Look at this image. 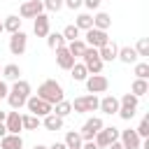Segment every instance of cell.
I'll use <instances>...</instances> for the list:
<instances>
[{
    "label": "cell",
    "instance_id": "obj_33",
    "mask_svg": "<svg viewBox=\"0 0 149 149\" xmlns=\"http://www.w3.org/2000/svg\"><path fill=\"white\" fill-rule=\"evenodd\" d=\"M21 123H23L26 130H35V128L40 126V119L33 116V114H21Z\"/></svg>",
    "mask_w": 149,
    "mask_h": 149
},
{
    "label": "cell",
    "instance_id": "obj_27",
    "mask_svg": "<svg viewBox=\"0 0 149 149\" xmlns=\"http://www.w3.org/2000/svg\"><path fill=\"white\" fill-rule=\"evenodd\" d=\"M70 112H72V105H70L68 100H61V102H56V105L51 107V114H56V116H61V119H65Z\"/></svg>",
    "mask_w": 149,
    "mask_h": 149
},
{
    "label": "cell",
    "instance_id": "obj_28",
    "mask_svg": "<svg viewBox=\"0 0 149 149\" xmlns=\"http://www.w3.org/2000/svg\"><path fill=\"white\" fill-rule=\"evenodd\" d=\"M74 26H77V30H91L93 28V16L91 14H79Z\"/></svg>",
    "mask_w": 149,
    "mask_h": 149
},
{
    "label": "cell",
    "instance_id": "obj_17",
    "mask_svg": "<svg viewBox=\"0 0 149 149\" xmlns=\"http://www.w3.org/2000/svg\"><path fill=\"white\" fill-rule=\"evenodd\" d=\"M98 109L105 112V114H116V112H119V98H114V95H105V98L98 102Z\"/></svg>",
    "mask_w": 149,
    "mask_h": 149
},
{
    "label": "cell",
    "instance_id": "obj_8",
    "mask_svg": "<svg viewBox=\"0 0 149 149\" xmlns=\"http://www.w3.org/2000/svg\"><path fill=\"white\" fill-rule=\"evenodd\" d=\"M109 88V79L105 77V74H88L86 77V91L88 93H105Z\"/></svg>",
    "mask_w": 149,
    "mask_h": 149
},
{
    "label": "cell",
    "instance_id": "obj_26",
    "mask_svg": "<svg viewBox=\"0 0 149 149\" xmlns=\"http://www.w3.org/2000/svg\"><path fill=\"white\" fill-rule=\"evenodd\" d=\"M70 77L74 79V81H86V77H88V70L84 68V63H74L72 68H70Z\"/></svg>",
    "mask_w": 149,
    "mask_h": 149
},
{
    "label": "cell",
    "instance_id": "obj_12",
    "mask_svg": "<svg viewBox=\"0 0 149 149\" xmlns=\"http://www.w3.org/2000/svg\"><path fill=\"white\" fill-rule=\"evenodd\" d=\"M42 12H44L42 0H26V2L21 5V9H19L21 19H35V16H37V14H42Z\"/></svg>",
    "mask_w": 149,
    "mask_h": 149
},
{
    "label": "cell",
    "instance_id": "obj_39",
    "mask_svg": "<svg viewBox=\"0 0 149 149\" xmlns=\"http://www.w3.org/2000/svg\"><path fill=\"white\" fill-rule=\"evenodd\" d=\"M100 2H102V0H84L81 5H84V7H88V9H98V7H100Z\"/></svg>",
    "mask_w": 149,
    "mask_h": 149
},
{
    "label": "cell",
    "instance_id": "obj_41",
    "mask_svg": "<svg viewBox=\"0 0 149 149\" xmlns=\"http://www.w3.org/2000/svg\"><path fill=\"white\" fill-rule=\"evenodd\" d=\"M79 149H98V147H95V142L91 140V142H81V147H79Z\"/></svg>",
    "mask_w": 149,
    "mask_h": 149
},
{
    "label": "cell",
    "instance_id": "obj_31",
    "mask_svg": "<svg viewBox=\"0 0 149 149\" xmlns=\"http://www.w3.org/2000/svg\"><path fill=\"white\" fill-rule=\"evenodd\" d=\"M147 91H149V84H147V79H135V81H133V86H130V93H133L135 98L144 95Z\"/></svg>",
    "mask_w": 149,
    "mask_h": 149
},
{
    "label": "cell",
    "instance_id": "obj_3",
    "mask_svg": "<svg viewBox=\"0 0 149 149\" xmlns=\"http://www.w3.org/2000/svg\"><path fill=\"white\" fill-rule=\"evenodd\" d=\"M137 102H140V98H135L133 93H123L121 100H119V112H116V114H119L123 121H130V119L135 116Z\"/></svg>",
    "mask_w": 149,
    "mask_h": 149
},
{
    "label": "cell",
    "instance_id": "obj_16",
    "mask_svg": "<svg viewBox=\"0 0 149 149\" xmlns=\"http://www.w3.org/2000/svg\"><path fill=\"white\" fill-rule=\"evenodd\" d=\"M33 33H35L37 37H47V35H49V16H47L44 12L35 16V23H33Z\"/></svg>",
    "mask_w": 149,
    "mask_h": 149
},
{
    "label": "cell",
    "instance_id": "obj_32",
    "mask_svg": "<svg viewBox=\"0 0 149 149\" xmlns=\"http://www.w3.org/2000/svg\"><path fill=\"white\" fill-rule=\"evenodd\" d=\"M61 35H63V40H65V42H74V40H79V30H77V26H74V23L65 26Z\"/></svg>",
    "mask_w": 149,
    "mask_h": 149
},
{
    "label": "cell",
    "instance_id": "obj_9",
    "mask_svg": "<svg viewBox=\"0 0 149 149\" xmlns=\"http://www.w3.org/2000/svg\"><path fill=\"white\" fill-rule=\"evenodd\" d=\"M102 126H105V123H102V119H100V116H91V119L81 126V130H79L81 140H84V142H91V140L98 135V130H100Z\"/></svg>",
    "mask_w": 149,
    "mask_h": 149
},
{
    "label": "cell",
    "instance_id": "obj_35",
    "mask_svg": "<svg viewBox=\"0 0 149 149\" xmlns=\"http://www.w3.org/2000/svg\"><path fill=\"white\" fill-rule=\"evenodd\" d=\"M133 49H135V51H137V56H142V58H144V56H149V40H147V37H142Z\"/></svg>",
    "mask_w": 149,
    "mask_h": 149
},
{
    "label": "cell",
    "instance_id": "obj_20",
    "mask_svg": "<svg viewBox=\"0 0 149 149\" xmlns=\"http://www.w3.org/2000/svg\"><path fill=\"white\" fill-rule=\"evenodd\" d=\"M0 149H23V140H21V135H12V133H7L5 137H0Z\"/></svg>",
    "mask_w": 149,
    "mask_h": 149
},
{
    "label": "cell",
    "instance_id": "obj_11",
    "mask_svg": "<svg viewBox=\"0 0 149 149\" xmlns=\"http://www.w3.org/2000/svg\"><path fill=\"white\" fill-rule=\"evenodd\" d=\"M26 49H28V35H26L23 30L14 33V35L9 37V51H12L14 56H21Z\"/></svg>",
    "mask_w": 149,
    "mask_h": 149
},
{
    "label": "cell",
    "instance_id": "obj_34",
    "mask_svg": "<svg viewBox=\"0 0 149 149\" xmlns=\"http://www.w3.org/2000/svg\"><path fill=\"white\" fill-rule=\"evenodd\" d=\"M135 133H137V137H140V140L149 137V116H144V119L140 121V126L135 128Z\"/></svg>",
    "mask_w": 149,
    "mask_h": 149
},
{
    "label": "cell",
    "instance_id": "obj_29",
    "mask_svg": "<svg viewBox=\"0 0 149 149\" xmlns=\"http://www.w3.org/2000/svg\"><path fill=\"white\" fill-rule=\"evenodd\" d=\"M47 44H49V49H61V47H65V40H63V35L61 33H49L47 35Z\"/></svg>",
    "mask_w": 149,
    "mask_h": 149
},
{
    "label": "cell",
    "instance_id": "obj_37",
    "mask_svg": "<svg viewBox=\"0 0 149 149\" xmlns=\"http://www.w3.org/2000/svg\"><path fill=\"white\" fill-rule=\"evenodd\" d=\"M42 5H44L47 12H58L63 7V0H42Z\"/></svg>",
    "mask_w": 149,
    "mask_h": 149
},
{
    "label": "cell",
    "instance_id": "obj_15",
    "mask_svg": "<svg viewBox=\"0 0 149 149\" xmlns=\"http://www.w3.org/2000/svg\"><path fill=\"white\" fill-rule=\"evenodd\" d=\"M56 63H58V68H61V70H70V68L74 65V56L68 51V47L56 49Z\"/></svg>",
    "mask_w": 149,
    "mask_h": 149
},
{
    "label": "cell",
    "instance_id": "obj_24",
    "mask_svg": "<svg viewBox=\"0 0 149 149\" xmlns=\"http://www.w3.org/2000/svg\"><path fill=\"white\" fill-rule=\"evenodd\" d=\"M21 21H23V19H19L16 14H12V16H7V19L2 21V28H5L7 33H12V35H14V33H19V30H21Z\"/></svg>",
    "mask_w": 149,
    "mask_h": 149
},
{
    "label": "cell",
    "instance_id": "obj_44",
    "mask_svg": "<svg viewBox=\"0 0 149 149\" xmlns=\"http://www.w3.org/2000/svg\"><path fill=\"white\" fill-rule=\"evenodd\" d=\"M107 149H123V147H121V142H119V140H116V142H112V144H109V147H107Z\"/></svg>",
    "mask_w": 149,
    "mask_h": 149
},
{
    "label": "cell",
    "instance_id": "obj_4",
    "mask_svg": "<svg viewBox=\"0 0 149 149\" xmlns=\"http://www.w3.org/2000/svg\"><path fill=\"white\" fill-rule=\"evenodd\" d=\"M81 58H84V68L88 70V74H100L102 72V61H100V56H98V49H93V47H86V51L81 54Z\"/></svg>",
    "mask_w": 149,
    "mask_h": 149
},
{
    "label": "cell",
    "instance_id": "obj_22",
    "mask_svg": "<svg viewBox=\"0 0 149 149\" xmlns=\"http://www.w3.org/2000/svg\"><path fill=\"white\" fill-rule=\"evenodd\" d=\"M112 26V16L107 14V12H98L95 16H93V28H98V30H107Z\"/></svg>",
    "mask_w": 149,
    "mask_h": 149
},
{
    "label": "cell",
    "instance_id": "obj_5",
    "mask_svg": "<svg viewBox=\"0 0 149 149\" xmlns=\"http://www.w3.org/2000/svg\"><path fill=\"white\" fill-rule=\"evenodd\" d=\"M119 140V128H114V126H102L100 130H98V135L93 137V142H95V147L98 149H107L112 142H116Z\"/></svg>",
    "mask_w": 149,
    "mask_h": 149
},
{
    "label": "cell",
    "instance_id": "obj_25",
    "mask_svg": "<svg viewBox=\"0 0 149 149\" xmlns=\"http://www.w3.org/2000/svg\"><path fill=\"white\" fill-rule=\"evenodd\" d=\"M42 126H44L47 130H61V128H63V119L56 116V114H47V116L42 119Z\"/></svg>",
    "mask_w": 149,
    "mask_h": 149
},
{
    "label": "cell",
    "instance_id": "obj_19",
    "mask_svg": "<svg viewBox=\"0 0 149 149\" xmlns=\"http://www.w3.org/2000/svg\"><path fill=\"white\" fill-rule=\"evenodd\" d=\"M116 58H119L121 63H126V65H130V63L135 65L140 56H137V51H135L133 47H119V54H116Z\"/></svg>",
    "mask_w": 149,
    "mask_h": 149
},
{
    "label": "cell",
    "instance_id": "obj_46",
    "mask_svg": "<svg viewBox=\"0 0 149 149\" xmlns=\"http://www.w3.org/2000/svg\"><path fill=\"white\" fill-rule=\"evenodd\" d=\"M33 149H47V147H44V144H35Z\"/></svg>",
    "mask_w": 149,
    "mask_h": 149
},
{
    "label": "cell",
    "instance_id": "obj_6",
    "mask_svg": "<svg viewBox=\"0 0 149 149\" xmlns=\"http://www.w3.org/2000/svg\"><path fill=\"white\" fill-rule=\"evenodd\" d=\"M98 95H93V93H88V95H79V98H74V102H70L72 105V109L77 112V114H86V112H95L98 109Z\"/></svg>",
    "mask_w": 149,
    "mask_h": 149
},
{
    "label": "cell",
    "instance_id": "obj_48",
    "mask_svg": "<svg viewBox=\"0 0 149 149\" xmlns=\"http://www.w3.org/2000/svg\"><path fill=\"white\" fill-rule=\"evenodd\" d=\"M0 74H2V70H0Z\"/></svg>",
    "mask_w": 149,
    "mask_h": 149
},
{
    "label": "cell",
    "instance_id": "obj_42",
    "mask_svg": "<svg viewBox=\"0 0 149 149\" xmlns=\"http://www.w3.org/2000/svg\"><path fill=\"white\" fill-rule=\"evenodd\" d=\"M47 149H68V147H65L63 142H54V144H51V147H47Z\"/></svg>",
    "mask_w": 149,
    "mask_h": 149
},
{
    "label": "cell",
    "instance_id": "obj_40",
    "mask_svg": "<svg viewBox=\"0 0 149 149\" xmlns=\"http://www.w3.org/2000/svg\"><path fill=\"white\" fill-rule=\"evenodd\" d=\"M7 93H9V86H7V81H5V79H0V100H2V98H7Z\"/></svg>",
    "mask_w": 149,
    "mask_h": 149
},
{
    "label": "cell",
    "instance_id": "obj_43",
    "mask_svg": "<svg viewBox=\"0 0 149 149\" xmlns=\"http://www.w3.org/2000/svg\"><path fill=\"white\" fill-rule=\"evenodd\" d=\"M7 135V128H5V121H0V137Z\"/></svg>",
    "mask_w": 149,
    "mask_h": 149
},
{
    "label": "cell",
    "instance_id": "obj_47",
    "mask_svg": "<svg viewBox=\"0 0 149 149\" xmlns=\"http://www.w3.org/2000/svg\"><path fill=\"white\" fill-rule=\"evenodd\" d=\"M2 30H5V28H2V21H0V33H2Z\"/></svg>",
    "mask_w": 149,
    "mask_h": 149
},
{
    "label": "cell",
    "instance_id": "obj_10",
    "mask_svg": "<svg viewBox=\"0 0 149 149\" xmlns=\"http://www.w3.org/2000/svg\"><path fill=\"white\" fill-rule=\"evenodd\" d=\"M86 47H93V49H100L105 44H109V37H107V30H98V28H91L86 30Z\"/></svg>",
    "mask_w": 149,
    "mask_h": 149
},
{
    "label": "cell",
    "instance_id": "obj_18",
    "mask_svg": "<svg viewBox=\"0 0 149 149\" xmlns=\"http://www.w3.org/2000/svg\"><path fill=\"white\" fill-rule=\"evenodd\" d=\"M116 54H119V47H116L114 42H109V44H105V47L98 49V56H100L102 63H112V61L116 58Z\"/></svg>",
    "mask_w": 149,
    "mask_h": 149
},
{
    "label": "cell",
    "instance_id": "obj_14",
    "mask_svg": "<svg viewBox=\"0 0 149 149\" xmlns=\"http://www.w3.org/2000/svg\"><path fill=\"white\" fill-rule=\"evenodd\" d=\"M5 128H7V133H12V135H19L21 133V128H23V123H21V114L14 109V112H7V116H5Z\"/></svg>",
    "mask_w": 149,
    "mask_h": 149
},
{
    "label": "cell",
    "instance_id": "obj_45",
    "mask_svg": "<svg viewBox=\"0 0 149 149\" xmlns=\"http://www.w3.org/2000/svg\"><path fill=\"white\" fill-rule=\"evenodd\" d=\"M5 116H7V112H2V109H0V121H5Z\"/></svg>",
    "mask_w": 149,
    "mask_h": 149
},
{
    "label": "cell",
    "instance_id": "obj_30",
    "mask_svg": "<svg viewBox=\"0 0 149 149\" xmlns=\"http://www.w3.org/2000/svg\"><path fill=\"white\" fill-rule=\"evenodd\" d=\"M65 47H68V51H70L74 58H77V56H81V54L86 51V42H84V40H74V42H68Z\"/></svg>",
    "mask_w": 149,
    "mask_h": 149
},
{
    "label": "cell",
    "instance_id": "obj_1",
    "mask_svg": "<svg viewBox=\"0 0 149 149\" xmlns=\"http://www.w3.org/2000/svg\"><path fill=\"white\" fill-rule=\"evenodd\" d=\"M37 98L44 100V102H49V105L54 107L56 102L65 100V93H63V86H61L56 79H47V81H42V84L37 86Z\"/></svg>",
    "mask_w": 149,
    "mask_h": 149
},
{
    "label": "cell",
    "instance_id": "obj_21",
    "mask_svg": "<svg viewBox=\"0 0 149 149\" xmlns=\"http://www.w3.org/2000/svg\"><path fill=\"white\" fill-rule=\"evenodd\" d=\"M81 135H79V130H68L65 133V140H63V144L68 147V149H79L81 147Z\"/></svg>",
    "mask_w": 149,
    "mask_h": 149
},
{
    "label": "cell",
    "instance_id": "obj_36",
    "mask_svg": "<svg viewBox=\"0 0 149 149\" xmlns=\"http://www.w3.org/2000/svg\"><path fill=\"white\" fill-rule=\"evenodd\" d=\"M135 77L137 79H147L149 77V63H135Z\"/></svg>",
    "mask_w": 149,
    "mask_h": 149
},
{
    "label": "cell",
    "instance_id": "obj_38",
    "mask_svg": "<svg viewBox=\"0 0 149 149\" xmlns=\"http://www.w3.org/2000/svg\"><path fill=\"white\" fill-rule=\"evenodd\" d=\"M81 2H84V0H63V5H65V7H70V9H79V7H81Z\"/></svg>",
    "mask_w": 149,
    "mask_h": 149
},
{
    "label": "cell",
    "instance_id": "obj_13",
    "mask_svg": "<svg viewBox=\"0 0 149 149\" xmlns=\"http://www.w3.org/2000/svg\"><path fill=\"white\" fill-rule=\"evenodd\" d=\"M119 142H121V147L123 149H140L142 147V140L137 137V133L135 130H119Z\"/></svg>",
    "mask_w": 149,
    "mask_h": 149
},
{
    "label": "cell",
    "instance_id": "obj_23",
    "mask_svg": "<svg viewBox=\"0 0 149 149\" xmlns=\"http://www.w3.org/2000/svg\"><path fill=\"white\" fill-rule=\"evenodd\" d=\"M2 77H5L7 81H16V79H21V68H19L16 63H7V65L2 68Z\"/></svg>",
    "mask_w": 149,
    "mask_h": 149
},
{
    "label": "cell",
    "instance_id": "obj_7",
    "mask_svg": "<svg viewBox=\"0 0 149 149\" xmlns=\"http://www.w3.org/2000/svg\"><path fill=\"white\" fill-rule=\"evenodd\" d=\"M26 107H28V112H30L33 116H37V119H40V116L44 119L47 114H51V105L44 102V100H40L37 95H30V98L26 100Z\"/></svg>",
    "mask_w": 149,
    "mask_h": 149
},
{
    "label": "cell",
    "instance_id": "obj_2",
    "mask_svg": "<svg viewBox=\"0 0 149 149\" xmlns=\"http://www.w3.org/2000/svg\"><path fill=\"white\" fill-rule=\"evenodd\" d=\"M28 98H30V84H28L26 79H16L14 86H12L9 93H7V102H9V107H12V109H21V107L26 105Z\"/></svg>",
    "mask_w": 149,
    "mask_h": 149
}]
</instances>
